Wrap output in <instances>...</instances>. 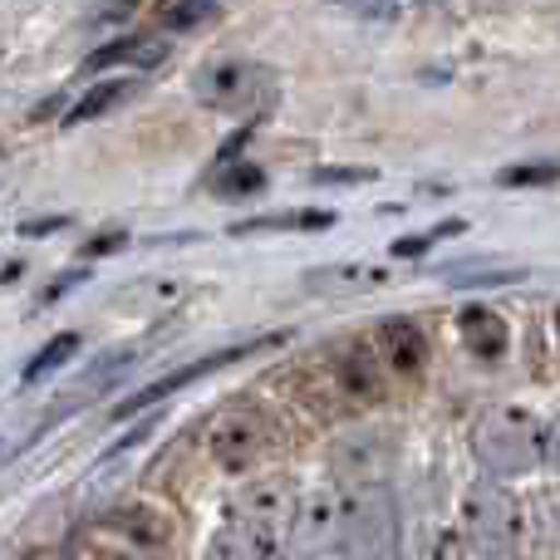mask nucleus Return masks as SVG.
<instances>
[{
  "mask_svg": "<svg viewBox=\"0 0 560 560\" xmlns=\"http://www.w3.org/2000/svg\"><path fill=\"white\" fill-rule=\"evenodd\" d=\"M546 423L526 408H492L472 428V453L482 463L487 482H512L546 463Z\"/></svg>",
  "mask_w": 560,
  "mask_h": 560,
  "instance_id": "nucleus-1",
  "label": "nucleus"
},
{
  "mask_svg": "<svg viewBox=\"0 0 560 560\" xmlns=\"http://www.w3.org/2000/svg\"><path fill=\"white\" fill-rule=\"evenodd\" d=\"M463 541L472 560H516L522 546V506L502 482H477L463 497Z\"/></svg>",
  "mask_w": 560,
  "mask_h": 560,
  "instance_id": "nucleus-2",
  "label": "nucleus"
},
{
  "mask_svg": "<svg viewBox=\"0 0 560 560\" xmlns=\"http://www.w3.org/2000/svg\"><path fill=\"white\" fill-rule=\"evenodd\" d=\"M394 541H398V522L388 487H345L339 492V556L388 560Z\"/></svg>",
  "mask_w": 560,
  "mask_h": 560,
  "instance_id": "nucleus-3",
  "label": "nucleus"
},
{
  "mask_svg": "<svg viewBox=\"0 0 560 560\" xmlns=\"http://www.w3.org/2000/svg\"><path fill=\"white\" fill-rule=\"evenodd\" d=\"M192 94L197 104L217 108V114L252 118L276 104V74L256 59H212V65L197 69Z\"/></svg>",
  "mask_w": 560,
  "mask_h": 560,
  "instance_id": "nucleus-4",
  "label": "nucleus"
},
{
  "mask_svg": "<svg viewBox=\"0 0 560 560\" xmlns=\"http://www.w3.org/2000/svg\"><path fill=\"white\" fill-rule=\"evenodd\" d=\"M207 453L226 472H246V467H256L271 453V423L256 408H232V413H222L207 428Z\"/></svg>",
  "mask_w": 560,
  "mask_h": 560,
  "instance_id": "nucleus-5",
  "label": "nucleus"
},
{
  "mask_svg": "<svg viewBox=\"0 0 560 560\" xmlns=\"http://www.w3.org/2000/svg\"><path fill=\"white\" fill-rule=\"evenodd\" d=\"M280 339H285V335H266V339H242V345H226V349H217V354H202V359H192V364L173 369V374L153 378V384H148V388H138V394H128L124 404L114 408V418H133V413H143V408H153V404H163V398H173L177 388L197 384V378H202V374H217V369L236 364V359L256 354V349H266V345H280Z\"/></svg>",
  "mask_w": 560,
  "mask_h": 560,
  "instance_id": "nucleus-6",
  "label": "nucleus"
},
{
  "mask_svg": "<svg viewBox=\"0 0 560 560\" xmlns=\"http://www.w3.org/2000/svg\"><path fill=\"white\" fill-rule=\"evenodd\" d=\"M329 463H335V477L345 487H384L388 467H394V443L374 428H359V433H345L329 447Z\"/></svg>",
  "mask_w": 560,
  "mask_h": 560,
  "instance_id": "nucleus-7",
  "label": "nucleus"
},
{
  "mask_svg": "<svg viewBox=\"0 0 560 560\" xmlns=\"http://www.w3.org/2000/svg\"><path fill=\"white\" fill-rule=\"evenodd\" d=\"M300 512V497L290 477H261V482L242 487L232 502V522H252V526H276V532H290Z\"/></svg>",
  "mask_w": 560,
  "mask_h": 560,
  "instance_id": "nucleus-8",
  "label": "nucleus"
},
{
  "mask_svg": "<svg viewBox=\"0 0 560 560\" xmlns=\"http://www.w3.org/2000/svg\"><path fill=\"white\" fill-rule=\"evenodd\" d=\"M290 541H295L305 556L339 551V492L300 497V512H295V526H290Z\"/></svg>",
  "mask_w": 560,
  "mask_h": 560,
  "instance_id": "nucleus-9",
  "label": "nucleus"
},
{
  "mask_svg": "<svg viewBox=\"0 0 560 560\" xmlns=\"http://www.w3.org/2000/svg\"><path fill=\"white\" fill-rule=\"evenodd\" d=\"M290 532L276 526H252V522H226V532L212 541L207 560H285Z\"/></svg>",
  "mask_w": 560,
  "mask_h": 560,
  "instance_id": "nucleus-10",
  "label": "nucleus"
},
{
  "mask_svg": "<svg viewBox=\"0 0 560 560\" xmlns=\"http://www.w3.org/2000/svg\"><path fill=\"white\" fill-rule=\"evenodd\" d=\"M374 345H378V359H384V369H394L398 378L423 374V364H428V335L408 315L384 319Z\"/></svg>",
  "mask_w": 560,
  "mask_h": 560,
  "instance_id": "nucleus-11",
  "label": "nucleus"
},
{
  "mask_svg": "<svg viewBox=\"0 0 560 560\" xmlns=\"http://www.w3.org/2000/svg\"><path fill=\"white\" fill-rule=\"evenodd\" d=\"M335 378L354 404H378L384 398V359L369 345H345L335 354Z\"/></svg>",
  "mask_w": 560,
  "mask_h": 560,
  "instance_id": "nucleus-12",
  "label": "nucleus"
},
{
  "mask_svg": "<svg viewBox=\"0 0 560 560\" xmlns=\"http://www.w3.org/2000/svg\"><path fill=\"white\" fill-rule=\"evenodd\" d=\"M167 59V39L163 35H124V39H108V45H98L94 55L84 59L89 74H98V69L108 65H133V69H153Z\"/></svg>",
  "mask_w": 560,
  "mask_h": 560,
  "instance_id": "nucleus-13",
  "label": "nucleus"
},
{
  "mask_svg": "<svg viewBox=\"0 0 560 560\" xmlns=\"http://www.w3.org/2000/svg\"><path fill=\"white\" fill-rule=\"evenodd\" d=\"M457 329H463V345L472 349L477 359H502L506 354V319L487 305H467L457 315Z\"/></svg>",
  "mask_w": 560,
  "mask_h": 560,
  "instance_id": "nucleus-14",
  "label": "nucleus"
},
{
  "mask_svg": "<svg viewBox=\"0 0 560 560\" xmlns=\"http://www.w3.org/2000/svg\"><path fill=\"white\" fill-rule=\"evenodd\" d=\"M104 522L114 526V532H124L133 546H163L167 536H173V526H167L153 506H118V512H108Z\"/></svg>",
  "mask_w": 560,
  "mask_h": 560,
  "instance_id": "nucleus-15",
  "label": "nucleus"
},
{
  "mask_svg": "<svg viewBox=\"0 0 560 560\" xmlns=\"http://www.w3.org/2000/svg\"><path fill=\"white\" fill-rule=\"evenodd\" d=\"M339 217L335 212H276V217H252L236 222L232 236H256V232H329Z\"/></svg>",
  "mask_w": 560,
  "mask_h": 560,
  "instance_id": "nucleus-16",
  "label": "nucleus"
},
{
  "mask_svg": "<svg viewBox=\"0 0 560 560\" xmlns=\"http://www.w3.org/2000/svg\"><path fill=\"white\" fill-rule=\"evenodd\" d=\"M207 187H212V197H222V202H242V197L266 192V173L256 163H232V167H222Z\"/></svg>",
  "mask_w": 560,
  "mask_h": 560,
  "instance_id": "nucleus-17",
  "label": "nucleus"
},
{
  "mask_svg": "<svg viewBox=\"0 0 560 560\" xmlns=\"http://www.w3.org/2000/svg\"><path fill=\"white\" fill-rule=\"evenodd\" d=\"M133 94V79H104V84H94L84 98H79L74 108H69V124H89V118H98V114H108L114 104H124V98Z\"/></svg>",
  "mask_w": 560,
  "mask_h": 560,
  "instance_id": "nucleus-18",
  "label": "nucleus"
},
{
  "mask_svg": "<svg viewBox=\"0 0 560 560\" xmlns=\"http://www.w3.org/2000/svg\"><path fill=\"white\" fill-rule=\"evenodd\" d=\"M413 560H467V541L457 526H423L413 536Z\"/></svg>",
  "mask_w": 560,
  "mask_h": 560,
  "instance_id": "nucleus-19",
  "label": "nucleus"
},
{
  "mask_svg": "<svg viewBox=\"0 0 560 560\" xmlns=\"http://www.w3.org/2000/svg\"><path fill=\"white\" fill-rule=\"evenodd\" d=\"M74 354H79V335H74V329H65V335H55L45 349H39L35 359H30V364H25V374H20V378H25V384H39V378H45V374H55V369H65Z\"/></svg>",
  "mask_w": 560,
  "mask_h": 560,
  "instance_id": "nucleus-20",
  "label": "nucleus"
},
{
  "mask_svg": "<svg viewBox=\"0 0 560 560\" xmlns=\"http://www.w3.org/2000/svg\"><path fill=\"white\" fill-rule=\"evenodd\" d=\"M384 271H369V266H329V271H310V290H359V285H378Z\"/></svg>",
  "mask_w": 560,
  "mask_h": 560,
  "instance_id": "nucleus-21",
  "label": "nucleus"
},
{
  "mask_svg": "<svg viewBox=\"0 0 560 560\" xmlns=\"http://www.w3.org/2000/svg\"><path fill=\"white\" fill-rule=\"evenodd\" d=\"M546 183H560V158H551V163H516L497 173V187H546Z\"/></svg>",
  "mask_w": 560,
  "mask_h": 560,
  "instance_id": "nucleus-22",
  "label": "nucleus"
},
{
  "mask_svg": "<svg viewBox=\"0 0 560 560\" xmlns=\"http://www.w3.org/2000/svg\"><path fill=\"white\" fill-rule=\"evenodd\" d=\"M217 20V5L212 0H173V5L163 10V25L167 30H202Z\"/></svg>",
  "mask_w": 560,
  "mask_h": 560,
  "instance_id": "nucleus-23",
  "label": "nucleus"
},
{
  "mask_svg": "<svg viewBox=\"0 0 560 560\" xmlns=\"http://www.w3.org/2000/svg\"><path fill=\"white\" fill-rule=\"evenodd\" d=\"M447 280L453 285H467V290H477V285H516V280H526V271H502V266H463V271H447Z\"/></svg>",
  "mask_w": 560,
  "mask_h": 560,
  "instance_id": "nucleus-24",
  "label": "nucleus"
},
{
  "mask_svg": "<svg viewBox=\"0 0 560 560\" xmlns=\"http://www.w3.org/2000/svg\"><path fill=\"white\" fill-rule=\"evenodd\" d=\"M463 232V222H443V226H433V232H418V236H398L394 242V256H428L443 236H457Z\"/></svg>",
  "mask_w": 560,
  "mask_h": 560,
  "instance_id": "nucleus-25",
  "label": "nucleus"
},
{
  "mask_svg": "<svg viewBox=\"0 0 560 560\" xmlns=\"http://www.w3.org/2000/svg\"><path fill=\"white\" fill-rule=\"evenodd\" d=\"M374 167H315L310 183L315 187H359V183H374Z\"/></svg>",
  "mask_w": 560,
  "mask_h": 560,
  "instance_id": "nucleus-26",
  "label": "nucleus"
},
{
  "mask_svg": "<svg viewBox=\"0 0 560 560\" xmlns=\"http://www.w3.org/2000/svg\"><path fill=\"white\" fill-rule=\"evenodd\" d=\"M128 246V232H104V236H89L84 242V261H98V256H108V252H124Z\"/></svg>",
  "mask_w": 560,
  "mask_h": 560,
  "instance_id": "nucleus-27",
  "label": "nucleus"
},
{
  "mask_svg": "<svg viewBox=\"0 0 560 560\" xmlns=\"http://www.w3.org/2000/svg\"><path fill=\"white\" fill-rule=\"evenodd\" d=\"M84 280H89V266H79V271L59 276V280H49V285L39 290V305H55L59 295H69V290H74V285H84Z\"/></svg>",
  "mask_w": 560,
  "mask_h": 560,
  "instance_id": "nucleus-28",
  "label": "nucleus"
},
{
  "mask_svg": "<svg viewBox=\"0 0 560 560\" xmlns=\"http://www.w3.org/2000/svg\"><path fill=\"white\" fill-rule=\"evenodd\" d=\"M69 226V217H35V222H25L20 232L25 236H49V232H65Z\"/></svg>",
  "mask_w": 560,
  "mask_h": 560,
  "instance_id": "nucleus-29",
  "label": "nucleus"
},
{
  "mask_svg": "<svg viewBox=\"0 0 560 560\" xmlns=\"http://www.w3.org/2000/svg\"><path fill=\"white\" fill-rule=\"evenodd\" d=\"M546 463L560 472V418H556V428H551V438H546Z\"/></svg>",
  "mask_w": 560,
  "mask_h": 560,
  "instance_id": "nucleus-30",
  "label": "nucleus"
},
{
  "mask_svg": "<svg viewBox=\"0 0 560 560\" xmlns=\"http://www.w3.org/2000/svg\"><path fill=\"white\" fill-rule=\"evenodd\" d=\"M94 560H138L133 551H114V546H94Z\"/></svg>",
  "mask_w": 560,
  "mask_h": 560,
  "instance_id": "nucleus-31",
  "label": "nucleus"
},
{
  "mask_svg": "<svg viewBox=\"0 0 560 560\" xmlns=\"http://www.w3.org/2000/svg\"><path fill=\"white\" fill-rule=\"evenodd\" d=\"M556 335H560V305H556Z\"/></svg>",
  "mask_w": 560,
  "mask_h": 560,
  "instance_id": "nucleus-32",
  "label": "nucleus"
}]
</instances>
